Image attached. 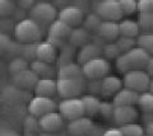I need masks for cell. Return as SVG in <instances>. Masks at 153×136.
I'll return each mask as SVG.
<instances>
[{
    "label": "cell",
    "instance_id": "cell-1",
    "mask_svg": "<svg viewBox=\"0 0 153 136\" xmlns=\"http://www.w3.org/2000/svg\"><path fill=\"white\" fill-rule=\"evenodd\" d=\"M151 56L148 55L139 46H135L131 50L126 52L120 54V56L116 59V68L120 73L125 74L130 70L144 69Z\"/></svg>",
    "mask_w": 153,
    "mask_h": 136
},
{
    "label": "cell",
    "instance_id": "cell-2",
    "mask_svg": "<svg viewBox=\"0 0 153 136\" xmlns=\"http://www.w3.org/2000/svg\"><path fill=\"white\" fill-rule=\"evenodd\" d=\"M14 37L19 43L36 45L42 38L41 24H38L32 18H25L14 27Z\"/></svg>",
    "mask_w": 153,
    "mask_h": 136
},
{
    "label": "cell",
    "instance_id": "cell-3",
    "mask_svg": "<svg viewBox=\"0 0 153 136\" xmlns=\"http://www.w3.org/2000/svg\"><path fill=\"white\" fill-rule=\"evenodd\" d=\"M57 96L63 99L76 98L84 90L83 78H57L56 80Z\"/></svg>",
    "mask_w": 153,
    "mask_h": 136
},
{
    "label": "cell",
    "instance_id": "cell-4",
    "mask_svg": "<svg viewBox=\"0 0 153 136\" xmlns=\"http://www.w3.org/2000/svg\"><path fill=\"white\" fill-rule=\"evenodd\" d=\"M111 69L110 61L105 57H96L93 60H89L85 64L82 65L83 76L89 79V80H97V79H103L107 76Z\"/></svg>",
    "mask_w": 153,
    "mask_h": 136
},
{
    "label": "cell",
    "instance_id": "cell-5",
    "mask_svg": "<svg viewBox=\"0 0 153 136\" xmlns=\"http://www.w3.org/2000/svg\"><path fill=\"white\" fill-rule=\"evenodd\" d=\"M151 82V76L144 69H138V70H130L124 74L123 78V85L129 89H133L138 93L148 90Z\"/></svg>",
    "mask_w": 153,
    "mask_h": 136
},
{
    "label": "cell",
    "instance_id": "cell-6",
    "mask_svg": "<svg viewBox=\"0 0 153 136\" xmlns=\"http://www.w3.org/2000/svg\"><path fill=\"white\" fill-rule=\"evenodd\" d=\"M57 9L49 1H38L30 9V18L38 24H51L56 19Z\"/></svg>",
    "mask_w": 153,
    "mask_h": 136
},
{
    "label": "cell",
    "instance_id": "cell-7",
    "mask_svg": "<svg viewBox=\"0 0 153 136\" xmlns=\"http://www.w3.org/2000/svg\"><path fill=\"white\" fill-rule=\"evenodd\" d=\"M59 113L63 116L65 121H73L79 118L82 116H85L83 102L79 97L76 98H66L59 103Z\"/></svg>",
    "mask_w": 153,
    "mask_h": 136
},
{
    "label": "cell",
    "instance_id": "cell-8",
    "mask_svg": "<svg viewBox=\"0 0 153 136\" xmlns=\"http://www.w3.org/2000/svg\"><path fill=\"white\" fill-rule=\"evenodd\" d=\"M96 14L103 21H121L124 17L119 0H100L96 4Z\"/></svg>",
    "mask_w": 153,
    "mask_h": 136
},
{
    "label": "cell",
    "instance_id": "cell-9",
    "mask_svg": "<svg viewBox=\"0 0 153 136\" xmlns=\"http://www.w3.org/2000/svg\"><path fill=\"white\" fill-rule=\"evenodd\" d=\"M52 111H56V103L50 97L35 96V98H32L28 104V112L35 118H40Z\"/></svg>",
    "mask_w": 153,
    "mask_h": 136
},
{
    "label": "cell",
    "instance_id": "cell-10",
    "mask_svg": "<svg viewBox=\"0 0 153 136\" xmlns=\"http://www.w3.org/2000/svg\"><path fill=\"white\" fill-rule=\"evenodd\" d=\"M71 29H73V28L70 26H68L65 22L60 21L59 18H57L49 27V41L57 47L60 43H63L65 40L69 38Z\"/></svg>",
    "mask_w": 153,
    "mask_h": 136
},
{
    "label": "cell",
    "instance_id": "cell-11",
    "mask_svg": "<svg viewBox=\"0 0 153 136\" xmlns=\"http://www.w3.org/2000/svg\"><path fill=\"white\" fill-rule=\"evenodd\" d=\"M60 21L65 22L68 26L71 28L79 27L84 21V12L82 8L75 7V5H66L60 9V12L57 13Z\"/></svg>",
    "mask_w": 153,
    "mask_h": 136
},
{
    "label": "cell",
    "instance_id": "cell-12",
    "mask_svg": "<svg viewBox=\"0 0 153 136\" xmlns=\"http://www.w3.org/2000/svg\"><path fill=\"white\" fill-rule=\"evenodd\" d=\"M65 120L59 113V111H52L38 118V126L45 132H56L64 127Z\"/></svg>",
    "mask_w": 153,
    "mask_h": 136
},
{
    "label": "cell",
    "instance_id": "cell-13",
    "mask_svg": "<svg viewBox=\"0 0 153 136\" xmlns=\"http://www.w3.org/2000/svg\"><path fill=\"white\" fill-rule=\"evenodd\" d=\"M139 117V112L135 106H115L112 118L119 127L126 124L135 122Z\"/></svg>",
    "mask_w": 153,
    "mask_h": 136
},
{
    "label": "cell",
    "instance_id": "cell-14",
    "mask_svg": "<svg viewBox=\"0 0 153 136\" xmlns=\"http://www.w3.org/2000/svg\"><path fill=\"white\" fill-rule=\"evenodd\" d=\"M66 129H68V134L70 136H87L93 129V122L91 117L82 116L79 118L69 121Z\"/></svg>",
    "mask_w": 153,
    "mask_h": 136
},
{
    "label": "cell",
    "instance_id": "cell-15",
    "mask_svg": "<svg viewBox=\"0 0 153 136\" xmlns=\"http://www.w3.org/2000/svg\"><path fill=\"white\" fill-rule=\"evenodd\" d=\"M35 57L49 64L55 62L57 57V47L54 43H51L49 40L38 42L35 47Z\"/></svg>",
    "mask_w": 153,
    "mask_h": 136
},
{
    "label": "cell",
    "instance_id": "cell-16",
    "mask_svg": "<svg viewBox=\"0 0 153 136\" xmlns=\"http://www.w3.org/2000/svg\"><path fill=\"white\" fill-rule=\"evenodd\" d=\"M139 93L129 89L126 87H123L116 94L112 97L114 106H137Z\"/></svg>",
    "mask_w": 153,
    "mask_h": 136
},
{
    "label": "cell",
    "instance_id": "cell-17",
    "mask_svg": "<svg viewBox=\"0 0 153 136\" xmlns=\"http://www.w3.org/2000/svg\"><path fill=\"white\" fill-rule=\"evenodd\" d=\"M12 76H13L12 78L13 83L16 84L17 87L22 88V89H33L36 85L37 80L40 79L31 69H26L21 73L12 75Z\"/></svg>",
    "mask_w": 153,
    "mask_h": 136
},
{
    "label": "cell",
    "instance_id": "cell-18",
    "mask_svg": "<svg viewBox=\"0 0 153 136\" xmlns=\"http://www.w3.org/2000/svg\"><path fill=\"white\" fill-rule=\"evenodd\" d=\"M33 92L36 96L52 98L55 94H57L56 80L52 78H40L33 88Z\"/></svg>",
    "mask_w": 153,
    "mask_h": 136
},
{
    "label": "cell",
    "instance_id": "cell-19",
    "mask_svg": "<svg viewBox=\"0 0 153 136\" xmlns=\"http://www.w3.org/2000/svg\"><path fill=\"white\" fill-rule=\"evenodd\" d=\"M98 36L107 42L116 41L120 36V29H119V23L114 21H102L97 29Z\"/></svg>",
    "mask_w": 153,
    "mask_h": 136
},
{
    "label": "cell",
    "instance_id": "cell-20",
    "mask_svg": "<svg viewBox=\"0 0 153 136\" xmlns=\"http://www.w3.org/2000/svg\"><path fill=\"white\" fill-rule=\"evenodd\" d=\"M123 87V79L114 76V75H107L101 80L100 92L105 97H114Z\"/></svg>",
    "mask_w": 153,
    "mask_h": 136
},
{
    "label": "cell",
    "instance_id": "cell-21",
    "mask_svg": "<svg viewBox=\"0 0 153 136\" xmlns=\"http://www.w3.org/2000/svg\"><path fill=\"white\" fill-rule=\"evenodd\" d=\"M101 54H102V49L100 46L88 42V43H85L84 46L80 47L78 56H76V61H78L79 65H83L87 61H89V60H93L98 57V56H101Z\"/></svg>",
    "mask_w": 153,
    "mask_h": 136
},
{
    "label": "cell",
    "instance_id": "cell-22",
    "mask_svg": "<svg viewBox=\"0 0 153 136\" xmlns=\"http://www.w3.org/2000/svg\"><path fill=\"white\" fill-rule=\"evenodd\" d=\"M119 29H120V36L135 38L142 33V28L139 26V22L134 19H121L119 22Z\"/></svg>",
    "mask_w": 153,
    "mask_h": 136
},
{
    "label": "cell",
    "instance_id": "cell-23",
    "mask_svg": "<svg viewBox=\"0 0 153 136\" xmlns=\"http://www.w3.org/2000/svg\"><path fill=\"white\" fill-rule=\"evenodd\" d=\"M69 43L74 47H82L85 43H88L89 40V33L85 28H80V27H74L70 32L69 36Z\"/></svg>",
    "mask_w": 153,
    "mask_h": 136
},
{
    "label": "cell",
    "instance_id": "cell-24",
    "mask_svg": "<svg viewBox=\"0 0 153 136\" xmlns=\"http://www.w3.org/2000/svg\"><path fill=\"white\" fill-rule=\"evenodd\" d=\"M57 78H83L82 65H79L78 62L64 64L57 71Z\"/></svg>",
    "mask_w": 153,
    "mask_h": 136
},
{
    "label": "cell",
    "instance_id": "cell-25",
    "mask_svg": "<svg viewBox=\"0 0 153 136\" xmlns=\"http://www.w3.org/2000/svg\"><path fill=\"white\" fill-rule=\"evenodd\" d=\"M30 69L35 73L38 78H52L54 75V71H52V66L51 64L41 61V60H33V61L30 64Z\"/></svg>",
    "mask_w": 153,
    "mask_h": 136
},
{
    "label": "cell",
    "instance_id": "cell-26",
    "mask_svg": "<svg viewBox=\"0 0 153 136\" xmlns=\"http://www.w3.org/2000/svg\"><path fill=\"white\" fill-rule=\"evenodd\" d=\"M80 99L83 102L84 106V112L88 117H92L94 115H98V110H100V104H101V101L98 99L96 96L93 94H85L82 96Z\"/></svg>",
    "mask_w": 153,
    "mask_h": 136
},
{
    "label": "cell",
    "instance_id": "cell-27",
    "mask_svg": "<svg viewBox=\"0 0 153 136\" xmlns=\"http://www.w3.org/2000/svg\"><path fill=\"white\" fill-rule=\"evenodd\" d=\"M137 106L144 113H153V93H151L149 90L139 93Z\"/></svg>",
    "mask_w": 153,
    "mask_h": 136
},
{
    "label": "cell",
    "instance_id": "cell-28",
    "mask_svg": "<svg viewBox=\"0 0 153 136\" xmlns=\"http://www.w3.org/2000/svg\"><path fill=\"white\" fill-rule=\"evenodd\" d=\"M137 46L143 49L149 56H153V33H140L138 36Z\"/></svg>",
    "mask_w": 153,
    "mask_h": 136
},
{
    "label": "cell",
    "instance_id": "cell-29",
    "mask_svg": "<svg viewBox=\"0 0 153 136\" xmlns=\"http://www.w3.org/2000/svg\"><path fill=\"white\" fill-rule=\"evenodd\" d=\"M119 129L121 130V132H123L124 136H143L146 134L144 129H143L142 126L139 124H137V122L123 125Z\"/></svg>",
    "mask_w": 153,
    "mask_h": 136
},
{
    "label": "cell",
    "instance_id": "cell-30",
    "mask_svg": "<svg viewBox=\"0 0 153 136\" xmlns=\"http://www.w3.org/2000/svg\"><path fill=\"white\" fill-rule=\"evenodd\" d=\"M138 22H139L142 31L147 32V33H153V13L139 12Z\"/></svg>",
    "mask_w": 153,
    "mask_h": 136
},
{
    "label": "cell",
    "instance_id": "cell-31",
    "mask_svg": "<svg viewBox=\"0 0 153 136\" xmlns=\"http://www.w3.org/2000/svg\"><path fill=\"white\" fill-rule=\"evenodd\" d=\"M26 69H30V64H28V60L25 57H14L9 62V71L12 75L21 73Z\"/></svg>",
    "mask_w": 153,
    "mask_h": 136
},
{
    "label": "cell",
    "instance_id": "cell-32",
    "mask_svg": "<svg viewBox=\"0 0 153 136\" xmlns=\"http://www.w3.org/2000/svg\"><path fill=\"white\" fill-rule=\"evenodd\" d=\"M102 54L105 56V59H107V60L115 59V60H116L119 56H120L121 51H120V49L117 47L116 42L112 41V42H107V43L102 47Z\"/></svg>",
    "mask_w": 153,
    "mask_h": 136
},
{
    "label": "cell",
    "instance_id": "cell-33",
    "mask_svg": "<svg viewBox=\"0 0 153 136\" xmlns=\"http://www.w3.org/2000/svg\"><path fill=\"white\" fill-rule=\"evenodd\" d=\"M117 45V47L120 49L121 54L123 52H126V51L131 50L133 47H135L137 46V41L134 38H130V37H125V36H119L117 40L115 41Z\"/></svg>",
    "mask_w": 153,
    "mask_h": 136
},
{
    "label": "cell",
    "instance_id": "cell-34",
    "mask_svg": "<svg viewBox=\"0 0 153 136\" xmlns=\"http://www.w3.org/2000/svg\"><path fill=\"white\" fill-rule=\"evenodd\" d=\"M124 15H131L138 10V0H119Z\"/></svg>",
    "mask_w": 153,
    "mask_h": 136
},
{
    "label": "cell",
    "instance_id": "cell-35",
    "mask_svg": "<svg viewBox=\"0 0 153 136\" xmlns=\"http://www.w3.org/2000/svg\"><path fill=\"white\" fill-rule=\"evenodd\" d=\"M101 22H102L101 18H100L97 14H89V15H87V18L83 21L85 29L87 31H96V32H97Z\"/></svg>",
    "mask_w": 153,
    "mask_h": 136
},
{
    "label": "cell",
    "instance_id": "cell-36",
    "mask_svg": "<svg viewBox=\"0 0 153 136\" xmlns=\"http://www.w3.org/2000/svg\"><path fill=\"white\" fill-rule=\"evenodd\" d=\"M16 10L14 0H0V17H8Z\"/></svg>",
    "mask_w": 153,
    "mask_h": 136
},
{
    "label": "cell",
    "instance_id": "cell-37",
    "mask_svg": "<svg viewBox=\"0 0 153 136\" xmlns=\"http://www.w3.org/2000/svg\"><path fill=\"white\" fill-rule=\"evenodd\" d=\"M12 45H13V42L10 37L7 33H4V32H0V56L5 55L10 50Z\"/></svg>",
    "mask_w": 153,
    "mask_h": 136
},
{
    "label": "cell",
    "instance_id": "cell-38",
    "mask_svg": "<svg viewBox=\"0 0 153 136\" xmlns=\"http://www.w3.org/2000/svg\"><path fill=\"white\" fill-rule=\"evenodd\" d=\"M115 110L114 103H107V102H101L100 104V110H98V115H101L105 118H108V117H112Z\"/></svg>",
    "mask_w": 153,
    "mask_h": 136
},
{
    "label": "cell",
    "instance_id": "cell-39",
    "mask_svg": "<svg viewBox=\"0 0 153 136\" xmlns=\"http://www.w3.org/2000/svg\"><path fill=\"white\" fill-rule=\"evenodd\" d=\"M138 10L153 13V0H138Z\"/></svg>",
    "mask_w": 153,
    "mask_h": 136
},
{
    "label": "cell",
    "instance_id": "cell-40",
    "mask_svg": "<svg viewBox=\"0 0 153 136\" xmlns=\"http://www.w3.org/2000/svg\"><path fill=\"white\" fill-rule=\"evenodd\" d=\"M36 4V0H18V5L22 9H31Z\"/></svg>",
    "mask_w": 153,
    "mask_h": 136
},
{
    "label": "cell",
    "instance_id": "cell-41",
    "mask_svg": "<svg viewBox=\"0 0 153 136\" xmlns=\"http://www.w3.org/2000/svg\"><path fill=\"white\" fill-rule=\"evenodd\" d=\"M0 136H22L13 129H0Z\"/></svg>",
    "mask_w": 153,
    "mask_h": 136
},
{
    "label": "cell",
    "instance_id": "cell-42",
    "mask_svg": "<svg viewBox=\"0 0 153 136\" xmlns=\"http://www.w3.org/2000/svg\"><path fill=\"white\" fill-rule=\"evenodd\" d=\"M102 136H124L120 129H108L102 134Z\"/></svg>",
    "mask_w": 153,
    "mask_h": 136
},
{
    "label": "cell",
    "instance_id": "cell-43",
    "mask_svg": "<svg viewBox=\"0 0 153 136\" xmlns=\"http://www.w3.org/2000/svg\"><path fill=\"white\" fill-rule=\"evenodd\" d=\"M144 70L148 73V75H149L151 78H153V56H151L149 60H148V62H147V65H146Z\"/></svg>",
    "mask_w": 153,
    "mask_h": 136
},
{
    "label": "cell",
    "instance_id": "cell-44",
    "mask_svg": "<svg viewBox=\"0 0 153 136\" xmlns=\"http://www.w3.org/2000/svg\"><path fill=\"white\" fill-rule=\"evenodd\" d=\"M144 131H146V134L148 136H153V118L148 121V124L146 126V130Z\"/></svg>",
    "mask_w": 153,
    "mask_h": 136
},
{
    "label": "cell",
    "instance_id": "cell-45",
    "mask_svg": "<svg viewBox=\"0 0 153 136\" xmlns=\"http://www.w3.org/2000/svg\"><path fill=\"white\" fill-rule=\"evenodd\" d=\"M148 90L151 93H153V78H151V82H149V87H148Z\"/></svg>",
    "mask_w": 153,
    "mask_h": 136
},
{
    "label": "cell",
    "instance_id": "cell-46",
    "mask_svg": "<svg viewBox=\"0 0 153 136\" xmlns=\"http://www.w3.org/2000/svg\"><path fill=\"white\" fill-rule=\"evenodd\" d=\"M143 136H148V135H143Z\"/></svg>",
    "mask_w": 153,
    "mask_h": 136
},
{
    "label": "cell",
    "instance_id": "cell-47",
    "mask_svg": "<svg viewBox=\"0 0 153 136\" xmlns=\"http://www.w3.org/2000/svg\"><path fill=\"white\" fill-rule=\"evenodd\" d=\"M96 1H100V0H96Z\"/></svg>",
    "mask_w": 153,
    "mask_h": 136
}]
</instances>
